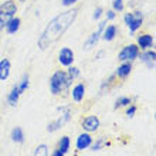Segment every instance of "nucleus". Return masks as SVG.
Wrapping results in <instances>:
<instances>
[{"label":"nucleus","mask_w":156,"mask_h":156,"mask_svg":"<svg viewBox=\"0 0 156 156\" xmlns=\"http://www.w3.org/2000/svg\"><path fill=\"white\" fill-rule=\"evenodd\" d=\"M67 74H68V77L74 81L75 78L80 77V68L78 67H74V66H70L68 67V70H67Z\"/></svg>","instance_id":"393cba45"},{"label":"nucleus","mask_w":156,"mask_h":156,"mask_svg":"<svg viewBox=\"0 0 156 156\" xmlns=\"http://www.w3.org/2000/svg\"><path fill=\"white\" fill-rule=\"evenodd\" d=\"M129 104H132V99L131 98H128V97H119L118 99H116V102H115V109H118V108L121 107H126V105H129Z\"/></svg>","instance_id":"4be33fe9"},{"label":"nucleus","mask_w":156,"mask_h":156,"mask_svg":"<svg viewBox=\"0 0 156 156\" xmlns=\"http://www.w3.org/2000/svg\"><path fill=\"white\" fill-rule=\"evenodd\" d=\"M142 24H144V13L139 12V10H138V12H133L132 13L131 21H129V24H128L129 31H131L132 34L136 33V31L142 27Z\"/></svg>","instance_id":"9d476101"},{"label":"nucleus","mask_w":156,"mask_h":156,"mask_svg":"<svg viewBox=\"0 0 156 156\" xmlns=\"http://www.w3.org/2000/svg\"><path fill=\"white\" fill-rule=\"evenodd\" d=\"M81 125L84 131L91 133V132L98 131V128L101 126V122H99V118L97 115H90V116H87V118H84Z\"/></svg>","instance_id":"1a4fd4ad"},{"label":"nucleus","mask_w":156,"mask_h":156,"mask_svg":"<svg viewBox=\"0 0 156 156\" xmlns=\"http://www.w3.org/2000/svg\"><path fill=\"white\" fill-rule=\"evenodd\" d=\"M102 55H104V51H99V53H98V55H97V58H99V57H102Z\"/></svg>","instance_id":"2f4dec72"},{"label":"nucleus","mask_w":156,"mask_h":156,"mask_svg":"<svg viewBox=\"0 0 156 156\" xmlns=\"http://www.w3.org/2000/svg\"><path fill=\"white\" fill-rule=\"evenodd\" d=\"M140 50L136 44H128L125 45L118 54V61L125 62V61H133L139 57Z\"/></svg>","instance_id":"39448f33"},{"label":"nucleus","mask_w":156,"mask_h":156,"mask_svg":"<svg viewBox=\"0 0 156 156\" xmlns=\"http://www.w3.org/2000/svg\"><path fill=\"white\" fill-rule=\"evenodd\" d=\"M91 144H92V136L85 132V133H81V135L77 138V149L78 151H84V149L90 148Z\"/></svg>","instance_id":"4468645a"},{"label":"nucleus","mask_w":156,"mask_h":156,"mask_svg":"<svg viewBox=\"0 0 156 156\" xmlns=\"http://www.w3.org/2000/svg\"><path fill=\"white\" fill-rule=\"evenodd\" d=\"M17 2H20V3H24V2H27V0H17Z\"/></svg>","instance_id":"473e14b6"},{"label":"nucleus","mask_w":156,"mask_h":156,"mask_svg":"<svg viewBox=\"0 0 156 156\" xmlns=\"http://www.w3.org/2000/svg\"><path fill=\"white\" fill-rule=\"evenodd\" d=\"M10 138L16 144H24V132H23V129L20 126L13 128L12 133H10Z\"/></svg>","instance_id":"6ab92c4d"},{"label":"nucleus","mask_w":156,"mask_h":156,"mask_svg":"<svg viewBox=\"0 0 156 156\" xmlns=\"http://www.w3.org/2000/svg\"><path fill=\"white\" fill-rule=\"evenodd\" d=\"M131 71H132V61H125L116 68L115 77L121 78V80H125V78L129 77Z\"/></svg>","instance_id":"ddd939ff"},{"label":"nucleus","mask_w":156,"mask_h":156,"mask_svg":"<svg viewBox=\"0 0 156 156\" xmlns=\"http://www.w3.org/2000/svg\"><path fill=\"white\" fill-rule=\"evenodd\" d=\"M74 51L70 48V47H64V48L60 50V53H58V61L60 64L64 67H70L73 66V62H74Z\"/></svg>","instance_id":"0eeeda50"},{"label":"nucleus","mask_w":156,"mask_h":156,"mask_svg":"<svg viewBox=\"0 0 156 156\" xmlns=\"http://www.w3.org/2000/svg\"><path fill=\"white\" fill-rule=\"evenodd\" d=\"M20 95H21V92H20V90H19V85H13V88H12V91L7 94V104L10 105V107H16L17 105V102H19V98H20Z\"/></svg>","instance_id":"dca6fc26"},{"label":"nucleus","mask_w":156,"mask_h":156,"mask_svg":"<svg viewBox=\"0 0 156 156\" xmlns=\"http://www.w3.org/2000/svg\"><path fill=\"white\" fill-rule=\"evenodd\" d=\"M51 156H66V155H64V153H62L60 149H55V151L51 153Z\"/></svg>","instance_id":"7c9ffc66"},{"label":"nucleus","mask_w":156,"mask_h":156,"mask_svg":"<svg viewBox=\"0 0 156 156\" xmlns=\"http://www.w3.org/2000/svg\"><path fill=\"white\" fill-rule=\"evenodd\" d=\"M34 156H48V148L45 144H41L36 148V152H34Z\"/></svg>","instance_id":"b1692460"},{"label":"nucleus","mask_w":156,"mask_h":156,"mask_svg":"<svg viewBox=\"0 0 156 156\" xmlns=\"http://www.w3.org/2000/svg\"><path fill=\"white\" fill-rule=\"evenodd\" d=\"M19 85V90H20V92L23 94L27 88H29V85H30V81H29V75L26 74V75H23V78H21V81L17 84Z\"/></svg>","instance_id":"5701e85b"},{"label":"nucleus","mask_w":156,"mask_h":156,"mask_svg":"<svg viewBox=\"0 0 156 156\" xmlns=\"http://www.w3.org/2000/svg\"><path fill=\"white\" fill-rule=\"evenodd\" d=\"M140 61L144 62L145 66L148 67L149 70H153L155 68V62H156V51L153 48L149 50H144V53H139Z\"/></svg>","instance_id":"6e6552de"},{"label":"nucleus","mask_w":156,"mask_h":156,"mask_svg":"<svg viewBox=\"0 0 156 156\" xmlns=\"http://www.w3.org/2000/svg\"><path fill=\"white\" fill-rule=\"evenodd\" d=\"M73 99H74L75 102H81L82 99H84V95H85V85L82 84V82H80V84H77V85L73 88Z\"/></svg>","instance_id":"a211bd4d"},{"label":"nucleus","mask_w":156,"mask_h":156,"mask_svg":"<svg viewBox=\"0 0 156 156\" xmlns=\"http://www.w3.org/2000/svg\"><path fill=\"white\" fill-rule=\"evenodd\" d=\"M116 17V13L114 10H108L107 12V20H114Z\"/></svg>","instance_id":"c756f323"},{"label":"nucleus","mask_w":156,"mask_h":156,"mask_svg":"<svg viewBox=\"0 0 156 156\" xmlns=\"http://www.w3.org/2000/svg\"><path fill=\"white\" fill-rule=\"evenodd\" d=\"M153 44H155V40H153V36L151 34H140L138 36V47L139 50H149L152 48Z\"/></svg>","instance_id":"9b49d317"},{"label":"nucleus","mask_w":156,"mask_h":156,"mask_svg":"<svg viewBox=\"0 0 156 156\" xmlns=\"http://www.w3.org/2000/svg\"><path fill=\"white\" fill-rule=\"evenodd\" d=\"M78 16V9L71 7L66 12H62L61 14H58L45 26L44 31L41 33V36L37 40V45L40 50H47L50 45H53L54 43H57L60 38L66 34V31L70 29L73 23L75 21Z\"/></svg>","instance_id":"f257e3e1"},{"label":"nucleus","mask_w":156,"mask_h":156,"mask_svg":"<svg viewBox=\"0 0 156 156\" xmlns=\"http://www.w3.org/2000/svg\"><path fill=\"white\" fill-rule=\"evenodd\" d=\"M136 105H131V107L128 108V111H126V115L129 116V118H133L135 116V114H136Z\"/></svg>","instance_id":"cd10ccee"},{"label":"nucleus","mask_w":156,"mask_h":156,"mask_svg":"<svg viewBox=\"0 0 156 156\" xmlns=\"http://www.w3.org/2000/svg\"><path fill=\"white\" fill-rule=\"evenodd\" d=\"M105 26H107V20H102V21H99L98 23V30L91 34L90 37H88V40L85 41V44H84V50H85V51H90L92 47L97 45L98 40L101 38V33H102V30L105 29Z\"/></svg>","instance_id":"423d86ee"},{"label":"nucleus","mask_w":156,"mask_h":156,"mask_svg":"<svg viewBox=\"0 0 156 156\" xmlns=\"http://www.w3.org/2000/svg\"><path fill=\"white\" fill-rule=\"evenodd\" d=\"M102 13H104V9L102 7H97L94 10V20H99L101 19V16H102Z\"/></svg>","instance_id":"bb28decb"},{"label":"nucleus","mask_w":156,"mask_h":156,"mask_svg":"<svg viewBox=\"0 0 156 156\" xmlns=\"http://www.w3.org/2000/svg\"><path fill=\"white\" fill-rule=\"evenodd\" d=\"M12 71V62L9 58H2L0 60V81H6L10 77Z\"/></svg>","instance_id":"f8f14e48"},{"label":"nucleus","mask_w":156,"mask_h":156,"mask_svg":"<svg viewBox=\"0 0 156 156\" xmlns=\"http://www.w3.org/2000/svg\"><path fill=\"white\" fill-rule=\"evenodd\" d=\"M58 111H61V116H58L55 121H53L51 123H48L47 126V132H55L58 131L60 128H62L68 121L71 119V108L70 107H60Z\"/></svg>","instance_id":"20e7f679"},{"label":"nucleus","mask_w":156,"mask_h":156,"mask_svg":"<svg viewBox=\"0 0 156 156\" xmlns=\"http://www.w3.org/2000/svg\"><path fill=\"white\" fill-rule=\"evenodd\" d=\"M71 82H73V80L68 77L67 71L57 70L50 77V91L53 95H60L61 92H66L68 90Z\"/></svg>","instance_id":"f03ea898"},{"label":"nucleus","mask_w":156,"mask_h":156,"mask_svg":"<svg viewBox=\"0 0 156 156\" xmlns=\"http://www.w3.org/2000/svg\"><path fill=\"white\" fill-rule=\"evenodd\" d=\"M108 145V140H107V138H98V139L95 140V144H91V149L92 151H99V149H102L104 146H107Z\"/></svg>","instance_id":"412c9836"},{"label":"nucleus","mask_w":156,"mask_h":156,"mask_svg":"<svg viewBox=\"0 0 156 156\" xmlns=\"http://www.w3.org/2000/svg\"><path fill=\"white\" fill-rule=\"evenodd\" d=\"M17 4L14 0H6L0 4V31H3L6 24L16 16Z\"/></svg>","instance_id":"7ed1b4c3"},{"label":"nucleus","mask_w":156,"mask_h":156,"mask_svg":"<svg viewBox=\"0 0 156 156\" xmlns=\"http://www.w3.org/2000/svg\"><path fill=\"white\" fill-rule=\"evenodd\" d=\"M102 40L105 41H112L114 38L116 37V34H118V27L115 24H109V26H105V29L102 30Z\"/></svg>","instance_id":"2eb2a0df"},{"label":"nucleus","mask_w":156,"mask_h":156,"mask_svg":"<svg viewBox=\"0 0 156 156\" xmlns=\"http://www.w3.org/2000/svg\"><path fill=\"white\" fill-rule=\"evenodd\" d=\"M20 26H21L20 17H16V16H14L12 20H10L7 24H6L4 30H6V33H7V34H16L17 31H19V29H20Z\"/></svg>","instance_id":"f3484780"},{"label":"nucleus","mask_w":156,"mask_h":156,"mask_svg":"<svg viewBox=\"0 0 156 156\" xmlns=\"http://www.w3.org/2000/svg\"><path fill=\"white\" fill-rule=\"evenodd\" d=\"M70 145H71L70 138H68V136H62L61 139H60V142H58V148L57 149H60V151L66 155V153L68 152V149H70Z\"/></svg>","instance_id":"aec40b11"},{"label":"nucleus","mask_w":156,"mask_h":156,"mask_svg":"<svg viewBox=\"0 0 156 156\" xmlns=\"http://www.w3.org/2000/svg\"><path fill=\"white\" fill-rule=\"evenodd\" d=\"M125 9V4H123V0H114L112 2V10L114 12H123Z\"/></svg>","instance_id":"a878e982"},{"label":"nucleus","mask_w":156,"mask_h":156,"mask_svg":"<svg viewBox=\"0 0 156 156\" xmlns=\"http://www.w3.org/2000/svg\"><path fill=\"white\" fill-rule=\"evenodd\" d=\"M78 0H61V4L64 7H73Z\"/></svg>","instance_id":"c85d7f7f"}]
</instances>
